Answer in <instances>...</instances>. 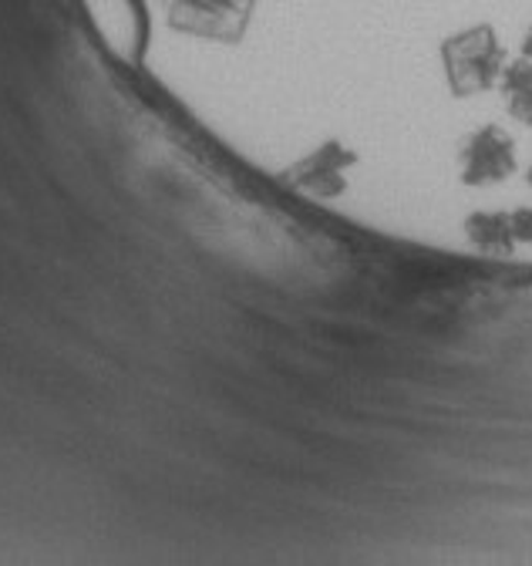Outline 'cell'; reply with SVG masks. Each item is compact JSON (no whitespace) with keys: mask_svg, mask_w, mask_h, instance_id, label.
I'll list each match as a JSON object with an SVG mask.
<instances>
[{"mask_svg":"<svg viewBox=\"0 0 532 566\" xmlns=\"http://www.w3.org/2000/svg\"><path fill=\"white\" fill-rule=\"evenodd\" d=\"M159 11L182 38L236 44L253 21L256 0H159Z\"/></svg>","mask_w":532,"mask_h":566,"instance_id":"obj_2","label":"cell"},{"mask_svg":"<svg viewBox=\"0 0 532 566\" xmlns=\"http://www.w3.org/2000/svg\"><path fill=\"white\" fill-rule=\"evenodd\" d=\"M522 57H529V61H532V28L525 31V41H522Z\"/></svg>","mask_w":532,"mask_h":566,"instance_id":"obj_6","label":"cell"},{"mask_svg":"<svg viewBox=\"0 0 532 566\" xmlns=\"http://www.w3.org/2000/svg\"><path fill=\"white\" fill-rule=\"evenodd\" d=\"M512 138L499 128V125H486L479 128L469 146H465V179L469 182H496L502 176H509L515 169V153H512Z\"/></svg>","mask_w":532,"mask_h":566,"instance_id":"obj_3","label":"cell"},{"mask_svg":"<svg viewBox=\"0 0 532 566\" xmlns=\"http://www.w3.org/2000/svg\"><path fill=\"white\" fill-rule=\"evenodd\" d=\"M441 67H445L448 88L458 98L489 92L502 78V67H506V48H502L496 28L476 24V28H465V31L445 38Z\"/></svg>","mask_w":532,"mask_h":566,"instance_id":"obj_1","label":"cell"},{"mask_svg":"<svg viewBox=\"0 0 532 566\" xmlns=\"http://www.w3.org/2000/svg\"><path fill=\"white\" fill-rule=\"evenodd\" d=\"M354 163V156H348L344 149H323L320 156H313L307 166H304V176L300 182L317 192V196H334L341 192L344 186V169Z\"/></svg>","mask_w":532,"mask_h":566,"instance_id":"obj_4","label":"cell"},{"mask_svg":"<svg viewBox=\"0 0 532 566\" xmlns=\"http://www.w3.org/2000/svg\"><path fill=\"white\" fill-rule=\"evenodd\" d=\"M499 82H502V92L506 95H519V92L532 88V61L529 57H519V61L506 64Z\"/></svg>","mask_w":532,"mask_h":566,"instance_id":"obj_5","label":"cell"}]
</instances>
